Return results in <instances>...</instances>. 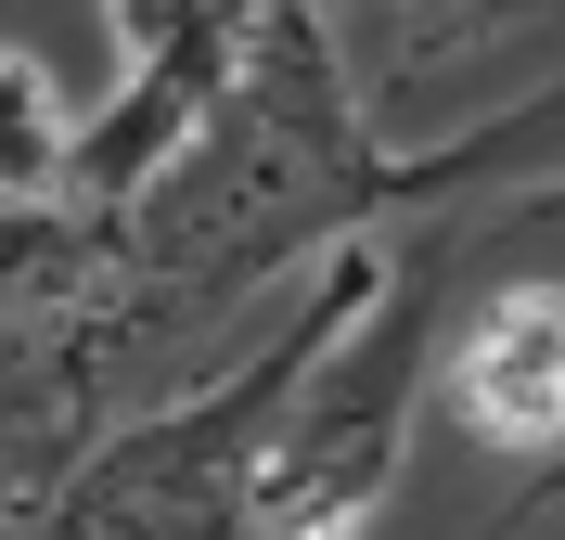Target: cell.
<instances>
[{
	"label": "cell",
	"instance_id": "277c9868",
	"mask_svg": "<svg viewBox=\"0 0 565 540\" xmlns=\"http://www.w3.org/2000/svg\"><path fill=\"white\" fill-rule=\"evenodd\" d=\"M193 13H206V0H104V27H116V65H141V52H154V39H180Z\"/></svg>",
	"mask_w": 565,
	"mask_h": 540
},
{
	"label": "cell",
	"instance_id": "6da1fadb",
	"mask_svg": "<svg viewBox=\"0 0 565 540\" xmlns=\"http://www.w3.org/2000/svg\"><path fill=\"white\" fill-rule=\"evenodd\" d=\"M489 168H514V129H462V142L373 129L334 0H245V39H232L206 116L90 219H104V257L129 284L141 335L168 348L180 322L245 309L282 271H321L348 232L437 219Z\"/></svg>",
	"mask_w": 565,
	"mask_h": 540
},
{
	"label": "cell",
	"instance_id": "7a4b0ae2",
	"mask_svg": "<svg viewBox=\"0 0 565 540\" xmlns=\"http://www.w3.org/2000/svg\"><path fill=\"white\" fill-rule=\"evenodd\" d=\"M424 387L450 399L462 437H489L501 464H553V437H565V296H553V271L501 284L450 348L424 360Z\"/></svg>",
	"mask_w": 565,
	"mask_h": 540
},
{
	"label": "cell",
	"instance_id": "3957f363",
	"mask_svg": "<svg viewBox=\"0 0 565 540\" xmlns=\"http://www.w3.org/2000/svg\"><path fill=\"white\" fill-rule=\"evenodd\" d=\"M65 142H77V116L52 91V65L0 39V207H52L65 193Z\"/></svg>",
	"mask_w": 565,
	"mask_h": 540
}]
</instances>
